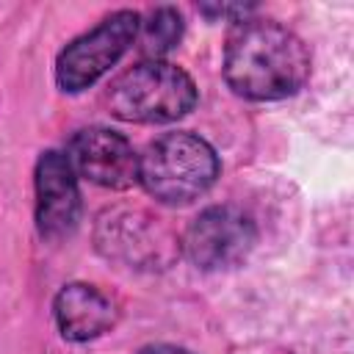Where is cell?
<instances>
[{
    "label": "cell",
    "instance_id": "6da1fadb",
    "mask_svg": "<svg viewBox=\"0 0 354 354\" xmlns=\"http://www.w3.org/2000/svg\"><path fill=\"white\" fill-rule=\"evenodd\" d=\"M310 77V50L285 25L263 17L235 22L224 44L227 86L254 102L285 100Z\"/></svg>",
    "mask_w": 354,
    "mask_h": 354
},
{
    "label": "cell",
    "instance_id": "7a4b0ae2",
    "mask_svg": "<svg viewBox=\"0 0 354 354\" xmlns=\"http://www.w3.org/2000/svg\"><path fill=\"white\" fill-rule=\"evenodd\" d=\"M216 149L196 133L177 130L147 144L138 155V183L141 188L163 205H191L205 196L218 177Z\"/></svg>",
    "mask_w": 354,
    "mask_h": 354
},
{
    "label": "cell",
    "instance_id": "3957f363",
    "mask_svg": "<svg viewBox=\"0 0 354 354\" xmlns=\"http://www.w3.org/2000/svg\"><path fill=\"white\" fill-rule=\"evenodd\" d=\"M108 111L133 124H166L196 105V83L169 61H141L124 69L105 94Z\"/></svg>",
    "mask_w": 354,
    "mask_h": 354
},
{
    "label": "cell",
    "instance_id": "277c9868",
    "mask_svg": "<svg viewBox=\"0 0 354 354\" xmlns=\"http://www.w3.org/2000/svg\"><path fill=\"white\" fill-rule=\"evenodd\" d=\"M141 17L130 8L113 11L100 25L72 39L55 61V83L58 88L77 94L91 88L136 41Z\"/></svg>",
    "mask_w": 354,
    "mask_h": 354
},
{
    "label": "cell",
    "instance_id": "5b68a950",
    "mask_svg": "<svg viewBox=\"0 0 354 354\" xmlns=\"http://www.w3.org/2000/svg\"><path fill=\"white\" fill-rule=\"evenodd\" d=\"M257 243L254 218L235 205L205 207L183 232L180 249L199 271H224L249 257Z\"/></svg>",
    "mask_w": 354,
    "mask_h": 354
},
{
    "label": "cell",
    "instance_id": "8992f818",
    "mask_svg": "<svg viewBox=\"0 0 354 354\" xmlns=\"http://www.w3.org/2000/svg\"><path fill=\"white\" fill-rule=\"evenodd\" d=\"M66 158L77 177L111 188L124 191L138 183V155L133 144L111 130V127H83L69 138Z\"/></svg>",
    "mask_w": 354,
    "mask_h": 354
},
{
    "label": "cell",
    "instance_id": "52a82bcc",
    "mask_svg": "<svg viewBox=\"0 0 354 354\" xmlns=\"http://www.w3.org/2000/svg\"><path fill=\"white\" fill-rule=\"evenodd\" d=\"M36 188V227L41 238L58 241L77 227L80 218V191L77 174L66 152L47 149L36 160L33 171Z\"/></svg>",
    "mask_w": 354,
    "mask_h": 354
},
{
    "label": "cell",
    "instance_id": "ba28073f",
    "mask_svg": "<svg viewBox=\"0 0 354 354\" xmlns=\"http://www.w3.org/2000/svg\"><path fill=\"white\" fill-rule=\"evenodd\" d=\"M97 243L113 260L127 266H152L169 257L174 241L163 230L160 218H152L144 210H113L100 218Z\"/></svg>",
    "mask_w": 354,
    "mask_h": 354
},
{
    "label": "cell",
    "instance_id": "9c48e42d",
    "mask_svg": "<svg viewBox=\"0 0 354 354\" xmlns=\"http://www.w3.org/2000/svg\"><path fill=\"white\" fill-rule=\"evenodd\" d=\"M58 332L72 343H86L105 335L116 324V304L100 288L86 282L64 285L53 299Z\"/></svg>",
    "mask_w": 354,
    "mask_h": 354
},
{
    "label": "cell",
    "instance_id": "30bf717a",
    "mask_svg": "<svg viewBox=\"0 0 354 354\" xmlns=\"http://www.w3.org/2000/svg\"><path fill=\"white\" fill-rule=\"evenodd\" d=\"M138 36H141L138 47L144 53V61H163V55L171 53L183 39L180 11L171 6H160V8L149 11L147 19H141V25H138Z\"/></svg>",
    "mask_w": 354,
    "mask_h": 354
},
{
    "label": "cell",
    "instance_id": "8fae6325",
    "mask_svg": "<svg viewBox=\"0 0 354 354\" xmlns=\"http://www.w3.org/2000/svg\"><path fill=\"white\" fill-rule=\"evenodd\" d=\"M136 354H191V351L183 346H171V343H152V346L138 348Z\"/></svg>",
    "mask_w": 354,
    "mask_h": 354
}]
</instances>
